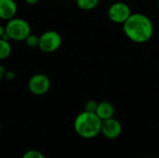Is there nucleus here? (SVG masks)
<instances>
[{"instance_id": "nucleus-19", "label": "nucleus", "mask_w": 159, "mask_h": 158, "mask_svg": "<svg viewBox=\"0 0 159 158\" xmlns=\"http://www.w3.org/2000/svg\"><path fill=\"white\" fill-rule=\"evenodd\" d=\"M157 8L159 9V0H157Z\"/></svg>"}, {"instance_id": "nucleus-5", "label": "nucleus", "mask_w": 159, "mask_h": 158, "mask_svg": "<svg viewBox=\"0 0 159 158\" xmlns=\"http://www.w3.org/2000/svg\"><path fill=\"white\" fill-rule=\"evenodd\" d=\"M132 14L130 7L124 2H115L108 7L107 16L109 20L117 24H123Z\"/></svg>"}, {"instance_id": "nucleus-3", "label": "nucleus", "mask_w": 159, "mask_h": 158, "mask_svg": "<svg viewBox=\"0 0 159 158\" xmlns=\"http://www.w3.org/2000/svg\"><path fill=\"white\" fill-rule=\"evenodd\" d=\"M32 33L31 26L27 20L21 18L14 17L7 21L5 25V35L3 38L16 42L24 41Z\"/></svg>"}, {"instance_id": "nucleus-6", "label": "nucleus", "mask_w": 159, "mask_h": 158, "mask_svg": "<svg viewBox=\"0 0 159 158\" xmlns=\"http://www.w3.org/2000/svg\"><path fill=\"white\" fill-rule=\"evenodd\" d=\"M50 86L51 82L49 77L44 74H33L27 82L29 91L35 96H42L48 93Z\"/></svg>"}, {"instance_id": "nucleus-10", "label": "nucleus", "mask_w": 159, "mask_h": 158, "mask_svg": "<svg viewBox=\"0 0 159 158\" xmlns=\"http://www.w3.org/2000/svg\"><path fill=\"white\" fill-rule=\"evenodd\" d=\"M12 52V47L9 40L5 38H0V61L7 59Z\"/></svg>"}, {"instance_id": "nucleus-1", "label": "nucleus", "mask_w": 159, "mask_h": 158, "mask_svg": "<svg viewBox=\"0 0 159 158\" xmlns=\"http://www.w3.org/2000/svg\"><path fill=\"white\" fill-rule=\"evenodd\" d=\"M122 25L125 35L134 43L143 44L153 37L154 23L143 13H132Z\"/></svg>"}, {"instance_id": "nucleus-17", "label": "nucleus", "mask_w": 159, "mask_h": 158, "mask_svg": "<svg viewBox=\"0 0 159 158\" xmlns=\"http://www.w3.org/2000/svg\"><path fill=\"white\" fill-rule=\"evenodd\" d=\"M40 0H24V2L27 4V5H30V6H34V5H36L38 4Z\"/></svg>"}, {"instance_id": "nucleus-12", "label": "nucleus", "mask_w": 159, "mask_h": 158, "mask_svg": "<svg viewBox=\"0 0 159 158\" xmlns=\"http://www.w3.org/2000/svg\"><path fill=\"white\" fill-rule=\"evenodd\" d=\"M25 45L28 47L31 48H34V47H38V44H39V36L34 34H30L24 40Z\"/></svg>"}, {"instance_id": "nucleus-11", "label": "nucleus", "mask_w": 159, "mask_h": 158, "mask_svg": "<svg viewBox=\"0 0 159 158\" xmlns=\"http://www.w3.org/2000/svg\"><path fill=\"white\" fill-rule=\"evenodd\" d=\"M76 6L81 10L90 11L98 7L100 0H75Z\"/></svg>"}, {"instance_id": "nucleus-4", "label": "nucleus", "mask_w": 159, "mask_h": 158, "mask_svg": "<svg viewBox=\"0 0 159 158\" xmlns=\"http://www.w3.org/2000/svg\"><path fill=\"white\" fill-rule=\"evenodd\" d=\"M61 35L57 31L48 30L39 35L38 48L44 53H53L61 47Z\"/></svg>"}, {"instance_id": "nucleus-8", "label": "nucleus", "mask_w": 159, "mask_h": 158, "mask_svg": "<svg viewBox=\"0 0 159 158\" xmlns=\"http://www.w3.org/2000/svg\"><path fill=\"white\" fill-rule=\"evenodd\" d=\"M18 5L15 0H0V20H9L16 17Z\"/></svg>"}, {"instance_id": "nucleus-7", "label": "nucleus", "mask_w": 159, "mask_h": 158, "mask_svg": "<svg viewBox=\"0 0 159 158\" xmlns=\"http://www.w3.org/2000/svg\"><path fill=\"white\" fill-rule=\"evenodd\" d=\"M122 124L115 117L102 120L101 134L108 140H116L122 133Z\"/></svg>"}, {"instance_id": "nucleus-2", "label": "nucleus", "mask_w": 159, "mask_h": 158, "mask_svg": "<svg viewBox=\"0 0 159 158\" xmlns=\"http://www.w3.org/2000/svg\"><path fill=\"white\" fill-rule=\"evenodd\" d=\"M102 120L96 113L87 111L81 112L76 115L74 121V129L75 133L83 139H93L101 134Z\"/></svg>"}, {"instance_id": "nucleus-16", "label": "nucleus", "mask_w": 159, "mask_h": 158, "mask_svg": "<svg viewBox=\"0 0 159 158\" xmlns=\"http://www.w3.org/2000/svg\"><path fill=\"white\" fill-rule=\"evenodd\" d=\"M6 71H7V70L5 69V67H4V66H3L2 64H0V80L4 78Z\"/></svg>"}, {"instance_id": "nucleus-20", "label": "nucleus", "mask_w": 159, "mask_h": 158, "mask_svg": "<svg viewBox=\"0 0 159 158\" xmlns=\"http://www.w3.org/2000/svg\"><path fill=\"white\" fill-rule=\"evenodd\" d=\"M0 129H1V121H0Z\"/></svg>"}, {"instance_id": "nucleus-14", "label": "nucleus", "mask_w": 159, "mask_h": 158, "mask_svg": "<svg viewBox=\"0 0 159 158\" xmlns=\"http://www.w3.org/2000/svg\"><path fill=\"white\" fill-rule=\"evenodd\" d=\"M22 158H46V156L39 151L36 150H29L25 152L22 156Z\"/></svg>"}, {"instance_id": "nucleus-18", "label": "nucleus", "mask_w": 159, "mask_h": 158, "mask_svg": "<svg viewBox=\"0 0 159 158\" xmlns=\"http://www.w3.org/2000/svg\"><path fill=\"white\" fill-rule=\"evenodd\" d=\"M5 35V26L0 24V38H3Z\"/></svg>"}, {"instance_id": "nucleus-13", "label": "nucleus", "mask_w": 159, "mask_h": 158, "mask_svg": "<svg viewBox=\"0 0 159 158\" xmlns=\"http://www.w3.org/2000/svg\"><path fill=\"white\" fill-rule=\"evenodd\" d=\"M99 102H97L94 100H89L85 103V111L89 112V113H96L97 108H98Z\"/></svg>"}, {"instance_id": "nucleus-9", "label": "nucleus", "mask_w": 159, "mask_h": 158, "mask_svg": "<svg viewBox=\"0 0 159 158\" xmlns=\"http://www.w3.org/2000/svg\"><path fill=\"white\" fill-rule=\"evenodd\" d=\"M115 114H116V108L112 102H107V101L99 102L98 108L96 111V115L102 120H106V119L112 118L115 116Z\"/></svg>"}, {"instance_id": "nucleus-15", "label": "nucleus", "mask_w": 159, "mask_h": 158, "mask_svg": "<svg viewBox=\"0 0 159 158\" xmlns=\"http://www.w3.org/2000/svg\"><path fill=\"white\" fill-rule=\"evenodd\" d=\"M15 77H16V74L12 70H7L6 71L4 78H6L8 81H12V80L15 79Z\"/></svg>"}]
</instances>
